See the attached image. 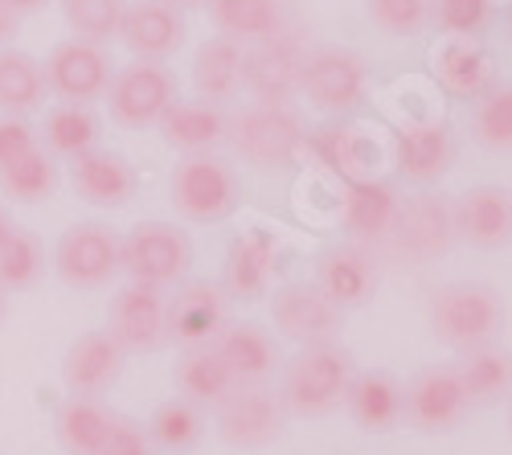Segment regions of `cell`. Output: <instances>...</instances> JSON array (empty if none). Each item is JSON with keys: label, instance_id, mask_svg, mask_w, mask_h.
Returning a JSON list of instances; mask_svg holds the SVG:
<instances>
[{"label": "cell", "instance_id": "obj_40", "mask_svg": "<svg viewBox=\"0 0 512 455\" xmlns=\"http://www.w3.org/2000/svg\"><path fill=\"white\" fill-rule=\"evenodd\" d=\"M123 9H127V0H62V17L70 33L82 41H99V46L119 37Z\"/></svg>", "mask_w": 512, "mask_h": 455}, {"label": "cell", "instance_id": "obj_11", "mask_svg": "<svg viewBox=\"0 0 512 455\" xmlns=\"http://www.w3.org/2000/svg\"><path fill=\"white\" fill-rule=\"evenodd\" d=\"M271 320L295 345H324V341L340 337V328H345V308H340L316 279H291V283L275 287Z\"/></svg>", "mask_w": 512, "mask_h": 455}, {"label": "cell", "instance_id": "obj_8", "mask_svg": "<svg viewBox=\"0 0 512 455\" xmlns=\"http://www.w3.org/2000/svg\"><path fill=\"white\" fill-rule=\"evenodd\" d=\"M181 99V87H177V74L168 70L164 62H152V58H136L115 70V82L107 91V103H111V119L119 128H156L164 119V111Z\"/></svg>", "mask_w": 512, "mask_h": 455}, {"label": "cell", "instance_id": "obj_17", "mask_svg": "<svg viewBox=\"0 0 512 455\" xmlns=\"http://www.w3.org/2000/svg\"><path fill=\"white\" fill-rule=\"evenodd\" d=\"M226 324H230V296L218 283H177V292L168 296L164 328L168 341L181 349L213 345Z\"/></svg>", "mask_w": 512, "mask_h": 455}, {"label": "cell", "instance_id": "obj_21", "mask_svg": "<svg viewBox=\"0 0 512 455\" xmlns=\"http://www.w3.org/2000/svg\"><path fill=\"white\" fill-rule=\"evenodd\" d=\"M123 349L119 341L107 333V328H91L70 341L66 357H62V382L70 394H82V398H103L119 374H123Z\"/></svg>", "mask_w": 512, "mask_h": 455}, {"label": "cell", "instance_id": "obj_51", "mask_svg": "<svg viewBox=\"0 0 512 455\" xmlns=\"http://www.w3.org/2000/svg\"><path fill=\"white\" fill-rule=\"evenodd\" d=\"M508 431H512V394H508Z\"/></svg>", "mask_w": 512, "mask_h": 455}, {"label": "cell", "instance_id": "obj_33", "mask_svg": "<svg viewBox=\"0 0 512 455\" xmlns=\"http://www.w3.org/2000/svg\"><path fill=\"white\" fill-rule=\"evenodd\" d=\"M455 374L472 398V406H492L512 394V349L504 345H480L467 349L455 361Z\"/></svg>", "mask_w": 512, "mask_h": 455}, {"label": "cell", "instance_id": "obj_37", "mask_svg": "<svg viewBox=\"0 0 512 455\" xmlns=\"http://www.w3.org/2000/svg\"><path fill=\"white\" fill-rule=\"evenodd\" d=\"M54 189H58V160H54V152H46L41 144L0 169V193H5L9 201H17V205L50 201Z\"/></svg>", "mask_w": 512, "mask_h": 455}, {"label": "cell", "instance_id": "obj_52", "mask_svg": "<svg viewBox=\"0 0 512 455\" xmlns=\"http://www.w3.org/2000/svg\"><path fill=\"white\" fill-rule=\"evenodd\" d=\"M508 33H512V5H508Z\"/></svg>", "mask_w": 512, "mask_h": 455}, {"label": "cell", "instance_id": "obj_23", "mask_svg": "<svg viewBox=\"0 0 512 455\" xmlns=\"http://www.w3.org/2000/svg\"><path fill=\"white\" fill-rule=\"evenodd\" d=\"M119 41L136 58L164 62L185 46V13L168 0H136V5L123 9Z\"/></svg>", "mask_w": 512, "mask_h": 455}, {"label": "cell", "instance_id": "obj_32", "mask_svg": "<svg viewBox=\"0 0 512 455\" xmlns=\"http://www.w3.org/2000/svg\"><path fill=\"white\" fill-rule=\"evenodd\" d=\"M173 386L193 406L213 410L238 382L226 369V361L218 357V349H213V345H193V349H181V357L173 365Z\"/></svg>", "mask_w": 512, "mask_h": 455}, {"label": "cell", "instance_id": "obj_42", "mask_svg": "<svg viewBox=\"0 0 512 455\" xmlns=\"http://www.w3.org/2000/svg\"><path fill=\"white\" fill-rule=\"evenodd\" d=\"M431 17L447 37H467L476 41L492 25V0H435Z\"/></svg>", "mask_w": 512, "mask_h": 455}, {"label": "cell", "instance_id": "obj_10", "mask_svg": "<svg viewBox=\"0 0 512 455\" xmlns=\"http://www.w3.org/2000/svg\"><path fill=\"white\" fill-rule=\"evenodd\" d=\"M304 37L295 29H279L263 41L246 46L242 62V87L254 95V103H279L287 107L300 95V70H304Z\"/></svg>", "mask_w": 512, "mask_h": 455}, {"label": "cell", "instance_id": "obj_22", "mask_svg": "<svg viewBox=\"0 0 512 455\" xmlns=\"http://www.w3.org/2000/svg\"><path fill=\"white\" fill-rule=\"evenodd\" d=\"M398 205H402L398 189L381 177L345 185V193H340V226H345L349 242L365 246V251H377L398 218Z\"/></svg>", "mask_w": 512, "mask_h": 455}, {"label": "cell", "instance_id": "obj_25", "mask_svg": "<svg viewBox=\"0 0 512 455\" xmlns=\"http://www.w3.org/2000/svg\"><path fill=\"white\" fill-rule=\"evenodd\" d=\"M455 238L476 251H500L512 242V193L500 185H476L455 201Z\"/></svg>", "mask_w": 512, "mask_h": 455}, {"label": "cell", "instance_id": "obj_19", "mask_svg": "<svg viewBox=\"0 0 512 455\" xmlns=\"http://www.w3.org/2000/svg\"><path fill=\"white\" fill-rule=\"evenodd\" d=\"M308 152L345 185L381 177V144L361 128V123H349V119L320 123L316 132H308Z\"/></svg>", "mask_w": 512, "mask_h": 455}, {"label": "cell", "instance_id": "obj_31", "mask_svg": "<svg viewBox=\"0 0 512 455\" xmlns=\"http://www.w3.org/2000/svg\"><path fill=\"white\" fill-rule=\"evenodd\" d=\"M242 62H246V46H238L234 37H205L193 58V87L197 99L205 103H230L242 91Z\"/></svg>", "mask_w": 512, "mask_h": 455}, {"label": "cell", "instance_id": "obj_5", "mask_svg": "<svg viewBox=\"0 0 512 455\" xmlns=\"http://www.w3.org/2000/svg\"><path fill=\"white\" fill-rule=\"evenodd\" d=\"M168 201L185 222H226L238 205H242V185L238 173L218 156V152H193L185 156L173 181H168Z\"/></svg>", "mask_w": 512, "mask_h": 455}, {"label": "cell", "instance_id": "obj_50", "mask_svg": "<svg viewBox=\"0 0 512 455\" xmlns=\"http://www.w3.org/2000/svg\"><path fill=\"white\" fill-rule=\"evenodd\" d=\"M5 316H9V292L0 287V324H5Z\"/></svg>", "mask_w": 512, "mask_h": 455}, {"label": "cell", "instance_id": "obj_12", "mask_svg": "<svg viewBox=\"0 0 512 455\" xmlns=\"http://www.w3.org/2000/svg\"><path fill=\"white\" fill-rule=\"evenodd\" d=\"M41 66H46L50 91L62 103H78V107H91V103L107 99L111 82H115L111 50L99 46V41H82V37H70L62 46H54Z\"/></svg>", "mask_w": 512, "mask_h": 455}, {"label": "cell", "instance_id": "obj_6", "mask_svg": "<svg viewBox=\"0 0 512 455\" xmlns=\"http://www.w3.org/2000/svg\"><path fill=\"white\" fill-rule=\"evenodd\" d=\"M119 263L132 283H152V287H177L185 283L193 267V242L177 222H136L119 238Z\"/></svg>", "mask_w": 512, "mask_h": 455}, {"label": "cell", "instance_id": "obj_43", "mask_svg": "<svg viewBox=\"0 0 512 455\" xmlns=\"http://www.w3.org/2000/svg\"><path fill=\"white\" fill-rule=\"evenodd\" d=\"M369 17L390 37H414L431 21V0H369Z\"/></svg>", "mask_w": 512, "mask_h": 455}, {"label": "cell", "instance_id": "obj_27", "mask_svg": "<svg viewBox=\"0 0 512 455\" xmlns=\"http://www.w3.org/2000/svg\"><path fill=\"white\" fill-rule=\"evenodd\" d=\"M213 349L226 361L234 382H271L275 369L283 365L279 341L254 320H230L222 328V337L213 341Z\"/></svg>", "mask_w": 512, "mask_h": 455}, {"label": "cell", "instance_id": "obj_16", "mask_svg": "<svg viewBox=\"0 0 512 455\" xmlns=\"http://www.w3.org/2000/svg\"><path fill=\"white\" fill-rule=\"evenodd\" d=\"M394 164L398 177L414 185H435L451 173L455 164V132L439 115H418L402 119L394 132Z\"/></svg>", "mask_w": 512, "mask_h": 455}, {"label": "cell", "instance_id": "obj_44", "mask_svg": "<svg viewBox=\"0 0 512 455\" xmlns=\"http://www.w3.org/2000/svg\"><path fill=\"white\" fill-rule=\"evenodd\" d=\"M99 455H160V451L148 435V423H140L132 415H115V427Z\"/></svg>", "mask_w": 512, "mask_h": 455}, {"label": "cell", "instance_id": "obj_36", "mask_svg": "<svg viewBox=\"0 0 512 455\" xmlns=\"http://www.w3.org/2000/svg\"><path fill=\"white\" fill-rule=\"evenodd\" d=\"M41 140H46V144H41L46 152L74 160V156H82V152L99 148V140H103V123H99V115H95L91 107L62 103V107H54V111L46 115Z\"/></svg>", "mask_w": 512, "mask_h": 455}, {"label": "cell", "instance_id": "obj_2", "mask_svg": "<svg viewBox=\"0 0 512 455\" xmlns=\"http://www.w3.org/2000/svg\"><path fill=\"white\" fill-rule=\"evenodd\" d=\"M426 320H431V333L455 349H480V345H496L504 324H508V304L496 292L492 283H443L431 292V304H426Z\"/></svg>", "mask_w": 512, "mask_h": 455}, {"label": "cell", "instance_id": "obj_34", "mask_svg": "<svg viewBox=\"0 0 512 455\" xmlns=\"http://www.w3.org/2000/svg\"><path fill=\"white\" fill-rule=\"evenodd\" d=\"M209 17L222 37H234L238 46H254L279 29H287L283 0H209Z\"/></svg>", "mask_w": 512, "mask_h": 455}, {"label": "cell", "instance_id": "obj_49", "mask_svg": "<svg viewBox=\"0 0 512 455\" xmlns=\"http://www.w3.org/2000/svg\"><path fill=\"white\" fill-rule=\"evenodd\" d=\"M168 5H177V9H197V5H209V0H168Z\"/></svg>", "mask_w": 512, "mask_h": 455}, {"label": "cell", "instance_id": "obj_35", "mask_svg": "<svg viewBox=\"0 0 512 455\" xmlns=\"http://www.w3.org/2000/svg\"><path fill=\"white\" fill-rule=\"evenodd\" d=\"M46 95V66L25 50L0 46V115H29L46 103Z\"/></svg>", "mask_w": 512, "mask_h": 455}, {"label": "cell", "instance_id": "obj_45", "mask_svg": "<svg viewBox=\"0 0 512 455\" xmlns=\"http://www.w3.org/2000/svg\"><path fill=\"white\" fill-rule=\"evenodd\" d=\"M29 148H37V132L25 115H0V169L13 164L17 156H25Z\"/></svg>", "mask_w": 512, "mask_h": 455}, {"label": "cell", "instance_id": "obj_24", "mask_svg": "<svg viewBox=\"0 0 512 455\" xmlns=\"http://www.w3.org/2000/svg\"><path fill=\"white\" fill-rule=\"evenodd\" d=\"M70 185L87 205H99V210H123V205L136 197L140 181H136V169L127 164L123 152L91 148V152L70 160Z\"/></svg>", "mask_w": 512, "mask_h": 455}, {"label": "cell", "instance_id": "obj_41", "mask_svg": "<svg viewBox=\"0 0 512 455\" xmlns=\"http://www.w3.org/2000/svg\"><path fill=\"white\" fill-rule=\"evenodd\" d=\"M476 140L492 152H512V82L476 99Z\"/></svg>", "mask_w": 512, "mask_h": 455}, {"label": "cell", "instance_id": "obj_3", "mask_svg": "<svg viewBox=\"0 0 512 455\" xmlns=\"http://www.w3.org/2000/svg\"><path fill=\"white\" fill-rule=\"evenodd\" d=\"M455 242V201L447 193L422 189L414 197H402L398 218L373 259L381 267H426L443 259Z\"/></svg>", "mask_w": 512, "mask_h": 455}, {"label": "cell", "instance_id": "obj_4", "mask_svg": "<svg viewBox=\"0 0 512 455\" xmlns=\"http://www.w3.org/2000/svg\"><path fill=\"white\" fill-rule=\"evenodd\" d=\"M250 169H287L308 148V128L291 103H250L230 115V140H226Z\"/></svg>", "mask_w": 512, "mask_h": 455}, {"label": "cell", "instance_id": "obj_18", "mask_svg": "<svg viewBox=\"0 0 512 455\" xmlns=\"http://www.w3.org/2000/svg\"><path fill=\"white\" fill-rule=\"evenodd\" d=\"M279 255H283V238L267 226H250L242 230L230 251H226V267H222V292L230 300H259L271 292L275 271H279Z\"/></svg>", "mask_w": 512, "mask_h": 455}, {"label": "cell", "instance_id": "obj_48", "mask_svg": "<svg viewBox=\"0 0 512 455\" xmlns=\"http://www.w3.org/2000/svg\"><path fill=\"white\" fill-rule=\"evenodd\" d=\"M13 226H17V222H13V218H9L5 210H0V246H5V238L13 234Z\"/></svg>", "mask_w": 512, "mask_h": 455}, {"label": "cell", "instance_id": "obj_15", "mask_svg": "<svg viewBox=\"0 0 512 455\" xmlns=\"http://www.w3.org/2000/svg\"><path fill=\"white\" fill-rule=\"evenodd\" d=\"M467 410H472V398H467L455 365H426L406 386V423L422 435L455 431L467 419Z\"/></svg>", "mask_w": 512, "mask_h": 455}, {"label": "cell", "instance_id": "obj_30", "mask_svg": "<svg viewBox=\"0 0 512 455\" xmlns=\"http://www.w3.org/2000/svg\"><path fill=\"white\" fill-rule=\"evenodd\" d=\"M435 78L455 99H480L488 87H496V62L480 41L447 37V46L435 54Z\"/></svg>", "mask_w": 512, "mask_h": 455}, {"label": "cell", "instance_id": "obj_39", "mask_svg": "<svg viewBox=\"0 0 512 455\" xmlns=\"http://www.w3.org/2000/svg\"><path fill=\"white\" fill-rule=\"evenodd\" d=\"M46 275V246L25 226H13V234L0 246V287L5 292H29Z\"/></svg>", "mask_w": 512, "mask_h": 455}, {"label": "cell", "instance_id": "obj_46", "mask_svg": "<svg viewBox=\"0 0 512 455\" xmlns=\"http://www.w3.org/2000/svg\"><path fill=\"white\" fill-rule=\"evenodd\" d=\"M21 29V13L9 5V0H0V46H9Z\"/></svg>", "mask_w": 512, "mask_h": 455}, {"label": "cell", "instance_id": "obj_7", "mask_svg": "<svg viewBox=\"0 0 512 455\" xmlns=\"http://www.w3.org/2000/svg\"><path fill=\"white\" fill-rule=\"evenodd\" d=\"M213 427L226 447L263 451L287 427V406L271 382H238L218 406H213Z\"/></svg>", "mask_w": 512, "mask_h": 455}, {"label": "cell", "instance_id": "obj_14", "mask_svg": "<svg viewBox=\"0 0 512 455\" xmlns=\"http://www.w3.org/2000/svg\"><path fill=\"white\" fill-rule=\"evenodd\" d=\"M164 308H168L164 287L127 279L107 304V333L119 341L123 353H156L168 345Z\"/></svg>", "mask_w": 512, "mask_h": 455}, {"label": "cell", "instance_id": "obj_47", "mask_svg": "<svg viewBox=\"0 0 512 455\" xmlns=\"http://www.w3.org/2000/svg\"><path fill=\"white\" fill-rule=\"evenodd\" d=\"M9 5H13L17 13H33V9H41V5H50V0H9Z\"/></svg>", "mask_w": 512, "mask_h": 455}, {"label": "cell", "instance_id": "obj_28", "mask_svg": "<svg viewBox=\"0 0 512 455\" xmlns=\"http://www.w3.org/2000/svg\"><path fill=\"white\" fill-rule=\"evenodd\" d=\"M345 410L353 415V423L369 435H386L406 419V386L386 374V369H365L353 378Z\"/></svg>", "mask_w": 512, "mask_h": 455}, {"label": "cell", "instance_id": "obj_13", "mask_svg": "<svg viewBox=\"0 0 512 455\" xmlns=\"http://www.w3.org/2000/svg\"><path fill=\"white\" fill-rule=\"evenodd\" d=\"M369 74L365 62L353 50L340 46H320L304 54V70H300V95L328 115H345L365 99Z\"/></svg>", "mask_w": 512, "mask_h": 455}, {"label": "cell", "instance_id": "obj_20", "mask_svg": "<svg viewBox=\"0 0 512 455\" xmlns=\"http://www.w3.org/2000/svg\"><path fill=\"white\" fill-rule=\"evenodd\" d=\"M316 283L340 304V308H361L373 300L377 283H381V263L373 259V251L357 242H332L316 255Z\"/></svg>", "mask_w": 512, "mask_h": 455}, {"label": "cell", "instance_id": "obj_1", "mask_svg": "<svg viewBox=\"0 0 512 455\" xmlns=\"http://www.w3.org/2000/svg\"><path fill=\"white\" fill-rule=\"evenodd\" d=\"M279 374V398L287 415L300 419H324L345 406L349 386L357 378V361L340 341L324 345H300V353L287 357Z\"/></svg>", "mask_w": 512, "mask_h": 455}, {"label": "cell", "instance_id": "obj_29", "mask_svg": "<svg viewBox=\"0 0 512 455\" xmlns=\"http://www.w3.org/2000/svg\"><path fill=\"white\" fill-rule=\"evenodd\" d=\"M115 427V410L103 398L66 394L54 406V435L66 455H99Z\"/></svg>", "mask_w": 512, "mask_h": 455}, {"label": "cell", "instance_id": "obj_26", "mask_svg": "<svg viewBox=\"0 0 512 455\" xmlns=\"http://www.w3.org/2000/svg\"><path fill=\"white\" fill-rule=\"evenodd\" d=\"M168 148H177L185 156L193 152H218L230 140V115L218 103L205 99H177L156 123Z\"/></svg>", "mask_w": 512, "mask_h": 455}, {"label": "cell", "instance_id": "obj_38", "mask_svg": "<svg viewBox=\"0 0 512 455\" xmlns=\"http://www.w3.org/2000/svg\"><path fill=\"white\" fill-rule=\"evenodd\" d=\"M148 435H152L156 451L185 455V451H193V447L205 439V410L177 394V398H168V402H160V406L152 410Z\"/></svg>", "mask_w": 512, "mask_h": 455}, {"label": "cell", "instance_id": "obj_9", "mask_svg": "<svg viewBox=\"0 0 512 455\" xmlns=\"http://www.w3.org/2000/svg\"><path fill=\"white\" fill-rule=\"evenodd\" d=\"M54 271L74 292H99L123 275L119 234L107 222H74L54 246Z\"/></svg>", "mask_w": 512, "mask_h": 455}]
</instances>
